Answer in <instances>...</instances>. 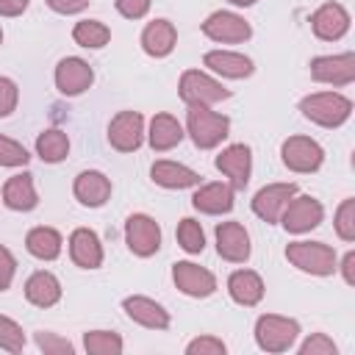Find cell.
<instances>
[{
    "mask_svg": "<svg viewBox=\"0 0 355 355\" xmlns=\"http://www.w3.org/2000/svg\"><path fill=\"white\" fill-rule=\"evenodd\" d=\"M61 247H64L61 233L55 227H47V225L31 227L25 236V250L39 261H55L61 255Z\"/></svg>",
    "mask_w": 355,
    "mask_h": 355,
    "instance_id": "29",
    "label": "cell"
},
{
    "mask_svg": "<svg viewBox=\"0 0 355 355\" xmlns=\"http://www.w3.org/2000/svg\"><path fill=\"white\" fill-rule=\"evenodd\" d=\"M322 219H324V208L311 194H294L280 214V225L286 227V233H297V236L319 227Z\"/></svg>",
    "mask_w": 355,
    "mask_h": 355,
    "instance_id": "7",
    "label": "cell"
},
{
    "mask_svg": "<svg viewBox=\"0 0 355 355\" xmlns=\"http://www.w3.org/2000/svg\"><path fill=\"white\" fill-rule=\"evenodd\" d=\"M28 8V0H0V17H19Z\"/></svg>",
    "mask_w": 355,
    "mask_h": 355,
    "instance_id": "45",
    "label": "cell"
},
{
    "mask_svg": "<svg viewBox=\"0 0 355 355\" xmlns=\"http://www.w3.org/2000/svg\"><path fill=\"white\" fill-rule=\"evenodd\" d=\"M83 347L89 355H119L125 349V341L111 330H89L83 333Z\"/></svg>",
    "mask_w": 355,
    "mask_h": 355,
    "instance_id": "32",
    "label": "cell"
},
{
    "mask_svg": "<svg viewBox=\"0 0 355 355\" xmlns=\"http://www.w3.org/2000/svg\"><path fill=\"white\" fill-rule=\"evenodd\" d=\"M33 341H36V347H39L44 355H72V352H75V347H72L69 338H64V336H58V333H50V330H39V333L33 336Z\"/></svg>",
    "mask_w": 355,
    "mask_h": 355,
    "instance_id": "36",
    "label": "cell"
},
{
    "mask_svg": "<svg viewBox=\"0 0 355 355\" xmlns=\"http://www.w3.org/2000/svg\"><path fill=\"white\" fill-rule=\"evenodd\" d=\"M55 14H78L89 6V0H44Z\"/></svg>",
    "mask_w": 355,
    "mask_h": 355,
    "instance_id": "43",
    "label": "cell"
},
{
    "mask_svg": "<svg viewBox=\"0 0 355 355\" xmlns=\"http://www.w3.org/2000/svg\"><path fill=\"white\" fill-rule=\"evenodd\" d=\"M178 44V28L169 19H153L141 31V50L153 58H166Z\"/></svg>",
    "mask_w": 355,
    "mask_h": 355,
    "instance_id": "23",
    "label": "cell"
},
{
    "mask_svg": "<svg viewBox=\"0 0 355 355\" xmlns=\"http://www.w3.org/2000/svg\"><path fill=\"white\" fill-rule=\"evenodd\" d=\"M178 94L186 105H216L230 97V89H225L216 78H211L202 69H186L178 80Z\"/></svg>",
    "mask_w": 355,
    "mask_h": 355,
    "instance_id": "5",
    "label": "cell"
},
{
    "mask_svg": "<svg viewBox=\"0 0 355 355\" xmlns=\"http://www.w3.org/2000/svg\"><path fill=\"white\" fill-rule=\"evenodd\" d=\"M0 44H3V28H0Z\"/></svg>",
    "mask_w": 355,
    "mask_h": 355,
    "instance_id": "47",
    "label": "cell"
},
{
    "mask_svg": "<svg viewBox=\"0 0 355 355\" xmlns=\"http://www.w3.org/2000/svg\"><path fill=\"white\" fill-rule=\"evenodd\" d=\"M186 133L191 136L194 147L214 150L219 147L230 133V119L208 105H189L186 114Z\"/></svg>",
    "mask_w": 355,
    "mask_h": 355,
    "instance_id": "2",
    "label": "cell"
},
{
    "mask_svg": "<svg viewBox=\"0 0 355 355\" xmlns=\"http://www.w3.org/2000/svg\"><path fill=\"white\" fill-rule=\"evenodd\" d=\"M216 252L219 258L230 261V263H244L252 252V244H250V233L241 222L230 219V222H222L216 225Z\"/></svg>",
    "mask_w": 355,
    "mask_h": 355,
    "instance_id": "16",
    "label": "cell"
},
{
    "mask_svg": "<svg viewBox=\"0 0 355 355\" xmlns=\"http://www.w3.org/2000/svg\"><path fill=\"white\" fill-rule=\"evenodd\" d=\"M69 153V136L58 128H47L36 136V155L44 161V164H58L64 161Z\"/></svg>",
    "mask_w": 355,
    "mask_h": 355,
    "instance_id": "30",
    "label": "cell"
},
{
    "mask_svg": "<svg viewBox=\"0 0 355 355\" xmlns=\"http://www.w3.org/2000/svg\"><path fill=\"white\" fill-rule=\"evenodd\" d=\"M94 83V69L78 55H67L55 64V89L64 97H78Z\"/></svg>",
    "mask_w": 355,
    "mask_h": 355,
    "instance_id": "13",
    "label": "cell"
},
{
    "mask_svg": "<svg viewBox=\"0 0 355 355\" xmlns=\"http://www.w3.org/2000/svg\"><path fill=\"white\" fill-rule=\"evenodd\" d=\"M19 103V89L11 78H3L0 75V116H8Z\"/></svg>",
    "mask_w": 355,
    "mask_h": 355,
    "instance_id": "40",
    "label": "cell"
},
{
    "mask_svg": "<svg viewBox=\"0 0 355 355\" xmlns=\"http://www.w3.org/2000/svg\"><path fill=\"white\" fill-rule=\"evenodd\" d=\"M336 269H341L347 286H355V252H352V250L341 258V263H336Z\"/></svg>",
    "mask_w": 355,
    "mask_h": 355,
    "instance_id": "44",
    "label": "cell"
},
{
    "mask_svg": "<svg viewBox=\"0 0 355 355\" xmlns=\"http://www.w3.org/2000/svg\"><path fill=\"white\" fill-rule=\"evenodd\" d=\"M286 258L291 266H297L305 275H316V277H327L336 272V250L324 241H288L286 247Z\"/></svg>",
    "mask_w": 355,
    "mask_h": 355,
    "instance_id": "3",
    "label": "cell"
},
{
    "mask_svg": "<svg viewBox=\"0 0 355 355\" xmlns=\"http://www.w3.org/2000/svg\"><path fill=\"white\" fill-rule=\"evenodd\" d=\"M233 186L225 183V180H216V183H202L194 194H191V205L200 211V214H208V216H219V214H227L233 208Z\"/></svg>",
    "mask_w": 355,
    "mask_h": 355,
    "instance_id": "21",
    "label": "cell"
},
{
    "mask_svg": "<svg viewBox=\"0 0 355 355\" xmlns=\"http://www.w3.org/2000/svg\"><path fill=\"white\" fill-rule=\"evenodd\" d=\"M338 347L327 333H311L302 344H300V355H336Z\"/></svg>",
    "mask_w": 355,
    "mask_h": 355,
    "instance_id": "39",
    "label": "cell"
},
{
    "mask_svg": "<svg viewBox=\"0 0 355 355\" xmlns=\"http://www.w3.org/2000/svg\"><path fill=\"white\" fill-rule=\"evenodd\" d=\"M294 194H297V183H291V180L288 183H269V186H263V189L255 191V197H252V214L258 219H263L266 225H275V222H280V214H283L286 202Z\"/></svg>",
    "mask_w": 355,
    "mask_h": 355,
    "instance_id": "14",
    "label": "cell"
},
{
    "mask_svg": "<svg viewBox=\"0 0 355 355\" xmlns=\"http://www.w3.org/2000/svg\"><path fill=\"white\" fill-rule=\"evenodd\" d=\"M300 336V322L280 316V313H263L255 322V344L263 352H286L294 347Z\"/></svg>",
    "mask_w": 355,
    "mask_h": 355,
    "instance_id": "4",
    "label": "cell"
},
{
    "mask_svg": "<svg viewBox=\"0 0 355 355\" xmlns=\"http://www.w3.org/2000/svg\"><path fill=\"white\" fill-rule=\"evenodd\" d=\"M202 64L222 75V78H233V80H241V78H250L252 75V58H247L244 53H236V50H208L202 55Z\"/></svg>",
    "mask_w": 355,
    "mask_h": 355,
    "instance_id": "22",
    "label": "cell"
},
{
    "mask_svg": "<svg viewBox=\"0 0 355 355\" xmlns=\"http://www.w3.org/2000/svg\"><path fill=\"white\" fill-rule=\"evenodd\" d=\"M3 205L11 208V211H33L39 205V194H36V186H33V175L31 172H19V175H11L3 186Z\"/></svg>",
    "mask_w": 355,
    "mask_h": 355,
    "instance_id": "24",
    "label": "cell"
},
{
    "mask_svg": "<svg viewBox=\"0 0 355 355\" xmlns=\"http://www.w3.org/2000/svg\"><path fill=\"white\" fill-rule=\"evenodd\" d=\"M69 258L80 269H100L103 266V244L92 227H75L69 233Z\"/></svg>",
    "mask_w": 355,
    "mask_h": 355,
    "instance_id": "19",
    "label": "cell"
},
{
    "mask_svg": "<svg viewBox=\"0 0 355 355\" xmlns=\"http://www.w3.org/2000/svg\"><path fill=\"white\" fill-rule=\"evenodd\" d=\"M311 78L316 83L330 86H349L355 80V55L338 53V55H316L311 58Z\"/></svg>",
    "mask_w": 355,
    "mask_h": 355,
    "instance_id": "12",
    "label": "cell"
},
{
    "mask_svg": "<svg viewBox=\"0 0 355 355\" xmlns=\"http://www.w3.org/2000/svg\"><path fill=\"white\" fill-rule=\"evenodd\" d=\"M144 136L155 153H166V150L178 147L186 133H183V125L172 114H155L150 119V128L144 130Z\"/></svg>",
    "mask_w": 355,
    "mask_h": 355,
    "instance_id": "26",
    "label": "cell"
},
{
    "mask_svg": "<svg viewBox=\"0 0 355 355\" xmlns=\"http://www.w3.org/2000/svg\"><path fill=\"white\" fill-rule=\"evenodd\" d=\"M227 294H230L233 302H239L244 308H252L263 300V280L255 269H236L227 277Z\"/></svg>",
    "mask_w": 355,
    "mask_h": 355,
    "instance_id": "25",
    "label": "cell"
},
{
    "mask_svg": "<svg viewBox=\"0 0 355 355\" xmlns=\"http://www.w3.org/2000/svg\"><path fill=\"white\" fill-rule=\"evenodd\" d=\"M122 311L128 313V319H133L136 324H141V327H147V330H166L169 327V311L161 305V302H155V300H150V297H144V294H130V297H125L122 300Z\"/></svg>",
    "mask_w": 355,
    "mask_h": 355,
    "instance_id": "18",
    "label": "cell"
},
{
    "mask_svg": "<svg viewBox=\"0 0 355 355\" xmlns=\"http://www.w3.org/2000/svg\"><path fill=\"white\" fill-rule=\"evenodd\" d=\"M150 3H153V0H114L116 11H119L125 19H141V17H147Z\"/></svg>",
    "mask_w": 355,
    "mask_h": 355,
    "instance_id": "42",
    "label": "cell"
},
{
    "mask_svg": "<svg viewBox=\"0 0 355 355\" xmlns=\"http://www.w3.org/2000/svg\"><path fill=\"white\" fill-rule=\"evenodd\" d=\"M349 11L341 3H322L313 14H311V31L316 39L322 42H338L347 31H349Z\"/></svg>",
    "mask_w": 355,
    "mask_h": 355,
    "instance_id": "15",
    "label": "cell"
},
{
    "mask_svg": "<svg viewBox=\"0 0 355 355\" xmlns=\"http://www.w3.org/2000/svg\"><path fill=\"white\" fill-rule=\"evenodd\" d=\"M172 280L178 286L180 294L194 297V300H205L216 291V277L211 269L194 263V261H178L172 266Z\"/></svg>",
    "mask_w": 355,
    "mask_h": 355,
    "instance_id": "10",
    "label": "cell"
},
{
    "mask_svg": "<svg viewBox=\"0 0 355 355\" xmlns=\"http://www.w3.org/2000/svg\"><path fill=\"white\" fill-rule=\"evenodd\" d=\"M25 300L36 308H53L61 300V280L47 269L33 272L25 280Z\"/></svg>",
    "mask_w": 355,
    "mask_h": 355,
    "instance_id": "27",
    "label": "cell"
},
{
    "mask_svg": "<svg viewBox=\"0 0 355 355\" xmlns=\"http://www.w3.org/2000/svg\"><path fill=\"white\" fill-rule=\"evenodd\" d=\"M125 244L139 258L155 255L161 250V225L150 214H130L125 222Z\"/></svg>",
    "mask_w": 355,
    "mask_h": 355,
    "instance_id": "8",
    "label": "cell"
},
{
    "mask_svg": "<svg viewBox=\"0 0 355 355\" xmlns=\"http://www.w3.org/2000/svg\"><path fill=\"white\" fill-rule=\"evenodd\" d=\"M300 111L319 128H341L352 116V100L341 92H313L300 100Z\"/></svg>",
    "mask_w": 355,
    "mask_h": 355,
    "instance_id": "1",
    "label": "cell"
},
{
    "mask_svg": "<svg viewBox=\"0 0 355 355\" xmlns=\"http://www.w3.org/2000/svg\"><path fill=\"white\" fill-rule=\"evenodd\" d=\"M227 344L216 336H197L186 344V355H225Z\"/></svg>",
    "mask_w": 355,
    "mask_h": 355,
    "instance_id": "38",
    "label": "cell"
},
{
    "mask_svg": "<svg viewBox=\"0 0 355 355\" xmlns=\"http://www.w3.org/2000/svg\"><path fill=\"white\" fill-rule=\"evenodd\" d=\"M216 169L227 178L233 189H247L252 175V150L247 144H230L216 155Z\"/></svg>",
    "mask_w": 355,
    "mask_h": 355,
    "instance_id": "17",
    "label": "cell"
},
{
    "mask_svg": "<svg viewBox=\"0 0 355 355\" xmlns=\"http://www.w3.org/2000/svg\"><path fill=\"white\" fill-rule=\"evenodd\" d=\"M72 39L75 44L80 47H89V50H100L108 44L111 39V28L100 19H80L75 28H72Z\"/></svg>",
    "mask_w": 355,
    "mask_h": 355,
    "instance_id": "31",
    "label": "cell"
},
{
    "mask_svg": "<svg viewBox=\"0 0 355 355\" xmlns=\"http://www.w3.org/2000/svg\"><path fill=\"white\" fill-rule=\"evenodd\" d=\"M175 239L180 244V250H186L189 255H200L205 250V233H202V225L191 216L180 219L178 230H175Z\"/></svg>",
    "mask_w": 355,
    "mask_h": 355,
    "instance_id": "33",
    "label": "cell"
},
{
    "mask_svg": "<svg viewBox=\"0 0 355 355\" xmlns=\"http://www.w3.org/2000/svg\"><path fill=\"white\" fill-rule=\"evenodd\" d=\"M28 161H31L28 150L19 141H14V139L0 133V166H11L14 169V166H25Z\"/></svg>",
    "mask_w": 355,
    "mask_h": 355,
    "instance_id": "37",
    "label": "cell"
},
{
    "mask_svg": "<svg viewBox=\"0 0 355 355\" xmlns=\"http://www.w3.org/2000/svg\"><path fill=\"white\" fill-rule=\"evenodd\" d=\"M72 194L80 205L86 208H100L108 202L111 197V180L100 172V169H83L75 183H72Z\"/></svg>",
    "mask_w": 355,
    "mask_h": 355,
    "instance_id": "20",
    "label": "cell"
},
{
    "mask_svg": "<svg viewBox=\"0 0 355 355\" xmlns=\"http://www.w3.org/2000/svg\"><path fill=\"white\" fill-rule=\"evenodd\" d=\"M0 349H6V352L25 349V330L11 316H3V313H0Z\"/></svg>",
    "mask_w": 355,
    "mask_h": 355,
    "instance_id": "35",
    "label": "cell"
},
{
    "mask_svg": "<svg viewBox=\"0 0 355 355\" xmlns=\"http://www.w3.org/2000/svg\"><path fill=\"white\" fill-rule=\"evenodd\" d=\"M333 227H336V236L341 241H355V197L341 200V205L336 211Z\"/></svg>",
    "mask_w": 355,
    "mask_h": 355,
    "instance_id": "34",
    "label": "cell"
},
{
    "mask_svg": "<svg viewBox=\"0 0 355 355\" xmlns=\"http://www.w3.org/2000/svg\"><path fill=\"white\" fill-rule=\"evenodd\" d=\"M227 3H233V6H239V8H247V6H255L258 0H227Z\"/></svg>",
    "mask_w": 355,
    "mask_h": 355,
    "instance_id": "46",
    "label": "cell"
},
{
    "mask_svg": "<svg viewBox=\"0 0 355 355\" xmlns=\"http://www.w3.org/2000/svg\"><path fill=\"white\" fill-rule=\"evenodd\" d=\"M14 275H17V258L8 247L0 244V291H8Z\"/></svg>",
    "mask_w": 355,
    "mask_h": 355,
    "instance_id": "41",
    "label": "cell"
},
{
    "mask_svg": "<svg viewBox=\"0 0 355 355\" xmlns=\"http://www.w3.org/2000/svg\"><path fill=\"white\" fill-rule=\"evenodd\" d=\"M150 178L153 183H158L161 189H191L200 186V172L178 164V161H155L150 166Z\"/></svg>",
    "mask_w": 355,
    "mask_h": 355,
    "instance_id": "28",
    "label": "cell"
},
{
    "mask_svg": "<svg viewBox=\"0 0 355 355\" xmlns=\"http://www.w3.org/2000/svg\"><path fill=\"white\" fill-rule=\"evenodd\" d=\"M202 33L219 44H241L252 36L250 22L236 11H214L202 22Z\"/></svg>",
    "mask_w": 355,
    "mask_h": 355,
    "instance_id": "9",
    "label": "cell"
},
{
    "mask_svg": "<svg viewBox=\"0 0 355 355\" xmlns=\"http://www.w3.org/2000/svg\"><path fill=\"white\" fill-rule=\"evenodd\" d=\"M280 161L297 175H311L324 164V150L311 136H288L280 144Z\"/></svg>",
    "mask_w": 355,
    "mask_h": 355,
    "instance_id": "6",
    "label": "cell"
},
{
    "mask_svg": "<svg viewBox=\"0 0 355 355\" xmlns=\"http://www.w3.org/2000/svg\"><path fill=\"white\" fill-rule=\"evenodd\" d=\"M144 141V116L139 111H119L108 122V144L119 153H133Z\"/></svg>",
    "mask_w": 355,
    "mask_h": 355,
    "instance_id": "11",
    "label": "cell"
}]
</instances>
